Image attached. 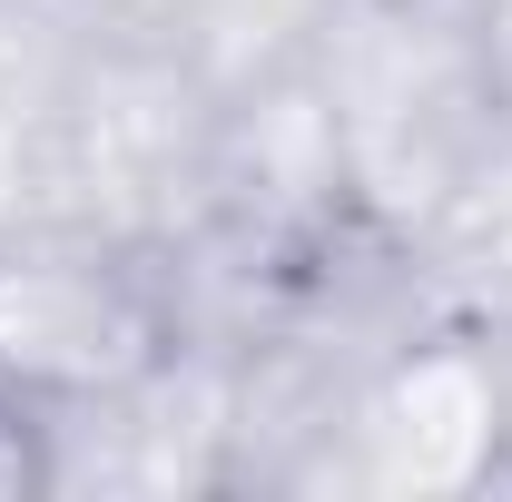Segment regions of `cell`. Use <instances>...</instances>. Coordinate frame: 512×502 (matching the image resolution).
<instances>
[{"label": "cell", "instance_id": "1", "mask_svg": "<svg viewBox=\"0 0 512 502\" xmlns=\"http://www.w3.org/2000/svg\"><path fill=\"white\" fill-rule=\"evenodd\" d=\"M60 493V424L40 414V394L0 384V502Z\"/></svg>", "mask_w": 512, "mask_h": 502}]
</instances>
